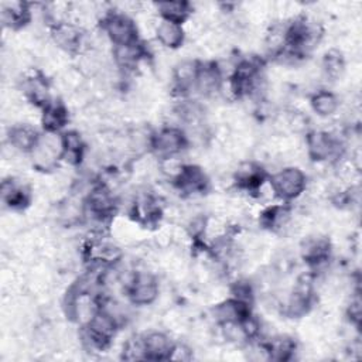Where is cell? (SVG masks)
<instances>
[{"mask_svg": "<svg viewBox=\"0 0 362 362\" xmlns=\"http://www.w3.org/2000/svg\"><path fill=\"white\" fill-rule=\"evenodd\" d=\"M123 284L129 303L136 307L151 305L158 298L160 283L157 276L151 272L133 270Z\"/></svg>", "mask_w": 362, "mask_h": 362, "instance_id": "cell-7", "label": "cell"}, {"mask_svg": "<svg viewBox=\"0 0 362 362\" xmlns=\"http://www.w3.org/2000/svg\"><path fill=\"white\" fill-rule=\"evenodd\" d=\"M37 171L51 173L57 170L61 160V134L44 133L37 147L30 154Z\"/></svg>", "mask_w": 362, "mask_h": 362, "instance_id": "cell-10", "label": "cell"}, {"mask_svg": "<svg viewBox=\"0 0 362 362\" xmlns=\"http://www.w3.org/2000/svg\"><path fill=\"white\" fill-rule=\"evenodd\" d=\"M212 317L215 322L221 325L226 324H238L245 321L249 315H252V304L238 300L235 297H228L219 303H216L212 310Z\"/></svg>", "mask_w": 362, "mask_h": 362, "instance_id": "cell-16", "label": "cell"}, {"mask_svg": "<svg viewBox=\"0 0 362 362\" xmlns=\"http://www.w3.org/2000/svg\"><path fill=\"white\" fill-rule=\"evenodd\" d=\"M69 123V110L59 99H52L41 109V127L44 133L61 134Z\"/></svg>", "mask_w": 362, "mask_h": 362, "instance_id": "cell-22", "label": "cell"}, {"mask_svg": "<svg viewBox=\"0 0 362 362\" xmlns=\"http://www.w3.org/2000/svg\"><path fill=\"white\" fill-rule=\"evenodd\" d=\"M158 18L184 25L192 16V4L189 1H160L154 4Z\"/></svg>", "mask_w": 362, "mask_h": 362, "instance_id": "cell-29", "label": "cell"}, {"mask_svg": "<svg viewBox=\"0 0 362 362\" xmlns=\"http://www.w3.org/2000/svg\"><path fill=\"white\" fill-rule=\"evenodd\" d=\"M189 146V136L185 129L174 124L163 126L150 134L148 151L160 161L177 158Z\"/></svg>", "mask_w": 362, "mask_h": 362, "instance_id": "cell-3", "label": "cell"}, {"mask_svg": "<svg viewBox=\"0 0 362 362\" xmlns=\"http://www.w3.org/2000/svg\"><path fill=\"white\" fill-rule=\"evenodd\" d=\"M41 133L30 123H16L11 124L7 130V143L14 150L23 154H31L37 147Z\"/></svg>", "mask_w": 362, "mask_h": 362, "instance_id": "cell-20", "label": "cell"}, {"mask_svg": "<svg viewBox=\"0 0 362 362\" xmlns=\"http://www.w3.org/2000/svg\"><path fill=\"white\" fill-rule=\"evenodd\" d=\"M130 215L141 225H154L163 216V206L156 195L144 192L134 198Z\"/></svg>", "mask_w": 362, "mask_h": 362, "instance_id": "cell-19", "label": "cell"}, {"mask_svg": "<svg viewBox=\"0 0 362 362\" xmlns=\"http://www.w3.org/2000/svg\"><path fill=\"white\" fill-rule=\"evenodd\" d=\"M120 324L122 322L109 310L99 304L98 310L90 315V318L82 324L83 344L90 349H106L115 339Z\"/></svg>", "mask_w": 362, "mask_h": 362, "instance_id": "cell-1", "label": "cell"}, {"mask_svg": "<svg viewBox=\"0 0 362 362\" xmlns=\"http://www.w3.org/2000/svg\"><path fill=\"white\" fill-rule=\"evenodd\" d=\"M321 66H322V72L327 78H329L331 81L339 79L345 71L344 54L337 48L328 49L322 57Z\"/></svg>", "mask_w": 362, "mask_h": 362, "instance_id": "cell-31", "label": "cell"}, {"mask_svg": "<svg viewBox=\"0 0 362 362\" xmlns=\"http://www.w3.org/2000/svg\"><path fill=\"white\" fill-rule=\"evenodd\" d=\"M233 181L238 189L256 195L269 181V174L259 163L245 161L235 171Z\"/></svg>", "mask_w": 362, "mask_h": 362, "instance_id": "cell-15", "label": "cell"}, {"mask_svg": "<svg viewBox=\"0 0 362 362\" xmlns=\"http://www.w3.org/2000/svg\"><path fill=\"white\" fill-rule=\"evenodd\" d=\"M122 358L126 361H140L146 359V352H144V345H143V338L141 335H136L129 338L122 351Z\"/></svg>", "mask_w": 362, "mask_h": 362, "instance_id": "cell-32", "label": "cell"}, {"mask_svg": "<svg viewBox=\"0 0 362 362\" xmlns=\"http://www.w3.org/2000/svg\"><path fill=\"white\" fill-rule=\"evenodd\" d=\"M86 154V143L79 132L65 130L61 133V160L72 167L82 164Z\"/></svg>", "mask_w": 362, "mask_h": 362, "instance_id": "cell-25", "label": "cell"}, {"mask_svg": "<svg viewBox=\"0 0 362 362\" xmlns=\"http://www.w3.org/2000/svg\"><path fill=\"white\" fill-rule=\"evenodd\" d=\"M315 303L313 283L305 277L300 279L288 294L284 305V314L290 318H301L311 311Z\"/></svg>", "mask_w": 362, "mask_h": 362, "instance_id": "cell-12", "label": "cell"}, {"mask_svg": "<svg viewBox=\"0 0 362 362\" xmlns=\"http://www.w3.org/2000/svg\"><path fill=\"white\" fill-rule=\"evenodd\" d=\"M225 81V72L218 62L201 61L194 90L202 98H214L215 95L222 93Z\"/></svg>", "mask_w": 362, "mask_h": 362, "instance_id": "cell-11", "label": "cell"}, {"mask_svg": "<svg viewBox=\"0 0 362 362\" xmlns=\"http://www.w3.org/2000/svg\"><path fill=\"white\" fill-rule=\"evenodd\" d=\"M146 359L148 361H170V355L175 342L163 331H148L141 334Z\"/></svg>", "mask_w": 362, "mask_h": 362, "instance_id": "cell-24", "label": "cell"}, {"mask_svg": "<svg viewBox=\"0 0 362 362\" xmlns=\"http://www.w3.org/2000/svg\"><path fill=\"white\" fill-rule=\"evenodd\" d=\"M99 28L112 47L126 45L141 40L137 23L123 10H105L99 18Z\"/></svg>", "mask_w": 362, "mask_h": 362, "instance_id": "cell-2", "label": "cell"}, {"mask_svg": "<svg viewBox=\"0 0 362 362\" xmlns=\"http://www.w3.org/2000/svg\"><path fill=\"white\" fill-rule=\"evenodd\" d=\"M339 98L329 89H318L310 96V106L320 117H331L339 109Z\"/></svg>", "mask_w": 362, "mask_h": 362, "instance_id": "cell-30", "label": "cell"}, {"mask_svg": "<svg viewBox=\"0 0 362 362\" xmlns=\"http://www.w3.org/2000/svg\"><path fill=\"white\" fill-rule=\"evenodd\" d=\"M33 20L31 4L24 1L1 3V24L10 31H18L27 27Z\"/></svg>", "mask_w": 362, "mask_h": 362, "instance_id": "cell-23", "label": "cell"}, {"mask_svg": "<svg viewBox=\"0 0 362 362\" xmlns=\"http://www.w3.org/2000/svg\"><path fill=\"white\" fill-rule=\"evenodd\" d=\"M346 317L351 324L355 327H359L361 324V297H359V290H356L352 296L351 300L346 305Z\"/></svg>", "mask_w": 362, "mask_h": 362, "instance_id": "cell-34", "label": "cell"}, {"mask_svg": "<svg viewBox=\"0 0 362 362\" xmlns=\"http://www.w3.org/2000/svg\"><path fill=\"white\" fill-rule=\"evenodd\" d=\"M264 345L267 348L269 361H279V362L291 361L298 349V344L296 338L287 334L274 335L270 339L264 341Z\"/></svg>", "mask_w": 362, "mask_h": 362, "instance_id": "cell-28", "label": "cell"}, {"mask_svg": "<svg viewBox=\"0 0 362 362\" xmlns=\"http://www.w3.org/2000/svg\"><path fill=\"white\" fill-rule=\"evenodd\" d=\"M1 202L10 211H23L31 204V191L27 185L8 177L1 181L0 187Z\"/></svg>", "mask_w": 362, "mask_h": 362, "instance_id": "cell-21", "label": "cell"}, {"mask_svg": "<svg viewBox=\"0 0 362 362\" xmlns=\"http://www.w3.org/2000/svg\"><path fill=\"white\" fill-rule=\"evenodd\" d=\"M191 356H192V352H191V349L187 346V345H184V344H177L175 342V345H174V348H173V352H171V355H170V359H175V361H188V359H191Z\"/></svg>", "mask_w": 362, "mask_h": 362, "instance_id": "cell-35", "label": "cell"}, {"mask_svg": "<svg viewBox=\"0 0 362 362\" xmlns=\"http://www.w3.org/2000/svg\"><path fill=\"white\" fill-rule=\"evenodd\" d=\"M307 156L320 164H335L345 154L344 140L327 130H310L305 134Z\"/></svg>", "mask_w": 362, "mask_h": 362, "instance_id": "cell-4", "label": "cell"}, {"mask_svg": "<svg viewBox=\"0 0 362 362\" xmlns=\"http://www.w3.org/2000/svg\"><path fill=\"white\" fill-rule=\"evenodd\" d=\"M230 296L238 300H242L245 303L253 304V300H255L253 284L247 280H236L230 286Z\"/></svg>", "mask_w": 362, "mask_h": 362, "instance_id": "cell-33", "label": "cell"}, {"mask_svg": "<svg viewBox=\"0 0 362 362\" xmlns=\"http://www.w3.org/2000/svg\"><path fill=\"white\" fill-rule=\"evenodd\" d=\"M21 89L24 96L40 110L45 107L54 98L51 96L49 81L40 71H34L23 79Z\"/></svg>", "mask_w": 362, "mask_h": 362, "instance_id": "cell-17", "label": "cell"}, {"mask_svg": "<svg viewBox=\"0 0 362 362\" xmlns=\"http://www.w3.org/2000/svg\"><path fill=\"white\" fill-rule=\"evenodd\" d=\"M112 57L116 68H119L123 74L134 72L143 61L150 57L148 48L143 40H139L126 45L112 47Z\"/></svg>", "mask_w": 362, "mask_h": 362, "instance_id": "cell-14", "label": "cell"}, {"mask_svg": "<svg viewBox=\"0 0 362 362\" xmlns=\"http://www.w3.org/2000/svg\"><path fill=\"white\" fill-rule=\"evenodd\" d=\"M300 255L311 270H320L331 262L332 245L325 236H308L301 243Z\"/></svg>", "mask_w": 362, "mask_h": 362, "instance_id": "cell-13", "label": "cell"}, {"mask_svg": "<svg viewBox=\"0 0 362 362\" xmlns=\"http://www.w3.org/2000/svg\"><path fill=\"white\" fill-rule=\"evenodd\" d=\"M291 219V206L290 204L280 202L266 206L259 214V225L269 232L283 230Z\"/></svg>", "mask_w": 362, "mask_h": 362, "instance_id": "cell-26", "label": "cell"}, {"mask_svg": "<svg viewBox=\"0 0 362 362\" xmlns=\"http://www.w3.org/2000/svg\"><path fill=\"white\" fill-rule=\"evenodd\" d=\"M173 187L184 197L204 195L211 188V180L202 167L197 164H182L171 178Z\"/></svg>", "mask_w": 362, "mask_h": 362, "instance_id": "cell-9", "label": "cell"}, {"mask_svg": "<svg viewBox=\"0 0 362 362\" xmlns=\"http://www.w3.org/2000/svg\"><path fill=\"white\" fill-rule=\"evenodd\" d=\"M267 184L270 185V189L277 199L286 204H291L305 192L307 175L301 168L287 165L269 175Z\"/></svg>", "mask_w": 362, "mask_h": 362, "instance_id": "cell-6", "label": "cell"}, {"mask_svg": "<svg viewBox=\"0 0 362 362\" xmlns=\"http://www.w3.org/2000/svg\"><path fill=\"white\" fill-rule=\"evenodd\" d=\"M82 209L85 219L107 223L117 211V199L105 182H93L82 199Z\"/></svg>", "mask_w": 362, "mask_h": 362, "instance_id": "cell-5", "label": "cell"}, {"mask_svg": "<svg viewBox=\"0 0 362 362\" xmlns=\"http://www.w3.org/2000/svg\"><path fill=\"white\" fill-rule=\"evenodd\" d=\"M154 35H156V40L164 48H168V49L181 48L187 38L184 25L173 21L161 20V18H158V21L154 25Z\"/></svg>", "mask_w": 362, "mask_h": 362, "instance_id": "cell-27", "label": "cell"}, {"mask_svg": "<svg viewBox=\"0 0 362 362\" xmlns=\"http://www.w3.org/2000/svg\"><path fill=\"white\" fill-rule=\"evenodd\" d=\"M199 62V59H182L174 66L171 86L180 99L188 98L191 90H194Z\"/></svg>", "mask_w": 362, "mask_h": 362, "instance_id": "cell-18", "label": "cell"}, {"mask_svg": "<svg viewBox=\"0 0 362 362\" xmlns=\"http://www.w3.org/2000/svg\"><path fill=\"white\" fill-rule=\"evenodd\" d=\"M49 37L52 42L64 52L71 55H79L85 52L86 31L71 20H64L48 25Z\"/></svg>", "mask_w": 362, "mask_h": 362, "instance_id": "cell-8", "label": "cell"}]
</instances>
